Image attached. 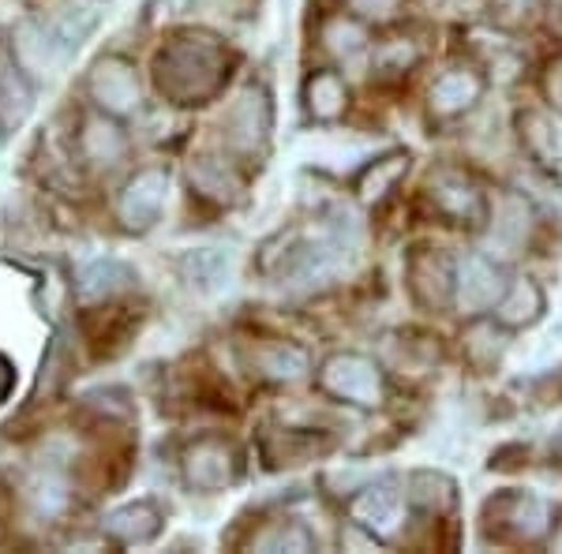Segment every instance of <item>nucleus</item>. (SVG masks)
Instances as JSON below:
<instances>
[{"mask_svg":"<svg viewBox=\"0 0 562 554\" xmlns=\"http://www.w3.org/2000/svg\"><path fill=\"white\" fill-rule=\"evenodd\" d=\"M158 90L180 105H199L229 76V57L214 38L184 34L158 53Z\"/></svg>","mask_w":562,"mask_h":554,"instance_id":"obj_1","label":"nucleus"},{"mask_svg":"<svg viewBox=\"0 0 562 554\" xmlns=\"http://www.w3.org/2000/svg\"><path fill=\"white\" fill-rule=\"evenodd\" d=\"M319 389L346 405L357 408H379L386 402V378L375 360L360 352H334L319 368Z\"/></svg>","mask_w":562,"mask_h":554,"instance_id":"obj_2","label":"nucleus"},{"mask_svg":"<svg viewBox=\"0 0 562 554\" xmlns=\"http://www.w3.org/2000/svg\"><path fill=\"white\" fill-rule=\"evenodd\" d=\"M428 195L435 211L450 217L454 225H480L487 217V199L484 192L458 169H439L428 180Z\"/></svg>","mask_w":562,"mask_h":554,"instance_id":"obj_3","label":"nucleus"},{"mask_svg":"<svg viewBox=\"0 0 562 554\" xmlns=\"http://www.w3.org/2000/svg\"><path fill=\"white\" fill-rule=\"evenodd\" d=\"M506 281L498 274V267L484 256H465L458 259V278H454V304L461 315H484L503 299Z\"/></svg>","mask_w":562,"mask_h":554,"instance_id":"obj_4","label":"nucleus"},{"mask_svg":"<svg viewBox=\"0 0 562 554\" xmlns=\"http://www.w3.org/2000/svg\"><path fill=\"white\" fill-rule=\"evenodd\" d=\"M487 517L495 521V529L510 540H540L551 529V513L529 490H510V495H498L487 502Z\"/></svg>","mask_w":562,"mask_h":554,"instance_id":"obj_5","label":"nucleus"},{"mask_svg":"<svg viewBox=\"0 0 562 554\" xmlns=\"http://www.w3.org/2000/svg\"><path fill=\"white\" fill-rule=\"evenodd\" d=\"M240 476V457L229 442L222 439H203L184 453V479L195 490H225L237 484Z\"/></svg>","mask_w":562,"mask_h":554,"instance_id":"obj_6","label":"nucleus"},{"mask_svg":"<svg viewBox=\"0 0 562 554\" xmlns=\"http://www.w3.org/2000/svg\"><path fill=\"white\" fill-rule=\"evenodd\" d=\"M166 188H169V172L166 169L135 172L128 184H124V192H121V206H116L121 222L128 225V229H135V233L150 229V225L161 217V206H166Z\"/></svg>","mask_w":562,"mask_h":554,"instance_id":"obj_7","label":"nucleus"},{"mask_svg":"<svg viewBox=\"0 0 562 554\" xmlns=\"http://www.w3.org/2000/svg\"><path fill=\"white\" fill-rule=\"evenodd\" d=\"M454 278L458 262H450L439 251H416L409 259V289L428 312H447L454 304Z\"/></svg>","mask_w":562,"mask_h":554,"instance_id":"obj_8","label":"nucleus"},{"mask_svg":"<svg viewBox=\"0 0 562 554\" xmlns=\"http://www.w3.org/2000/svg\"><path fill=\"white\" fill-rule=\"evenodd\" d=\"M267 132H270V102H267V90H259V87L244 90V94L237 98V105H233L229 113H225V121H222L225 143H229L233 150L251 154L256 147H262Z\"/></svg>","mask_w":562,"mask_h":554,"instance_id":"obj_9","label":"nucleus"},{"mask_svg":"<svg viewBox=\"0 0 562 554\" xmlns=\"http://www.w3.org/2000/svg\"><path fill=\"white\" fill-rule=\"evenodd\" d=\"M90 94H94V102L113 116H124L139 109V83H135L132 65L121 57H109L94 68V76H90Z\"/></svg>","mask_w":562,"mask_h":554,"instance_id":"obj_10","label":"nucleus"},{"mask_svg":"<svg viewBox=\"0 0 562 554\" xmlns=\"http://www.w3.org/2000/svg\"><path fill=\"white\" fill-rule=\"evenodd\" d=\"M543 289L537 285L532 278H514L510 285H506L503 299L495 304V319L498 326H506V330H529V326H537L543 319Z\"/></svg>","mask_w":562,"mask_h":554,"instance_id":"obj_11","label":"nucleus"},{"mask_svg":"<svg viewBox=\"0 0 562 554\" xmlns=\"http://www.w3.org/2000/svg\"><path fill=\"white\" fill-rule=\"evenodd\" d=\"M484 94V79L476 71H465V68H454L447 76H439L428 90V105L435 116H458L465 109H473Z\"/></svg>","mask_w":562,"mask_h":554,"instance_id":"obj_12","label":"nucleus"},{"mask_svg":"<svg viewBox=\"0 0 562 554\" xmlns=\"http://www.w3.org/2000/svg\"><path fill=\"white\" fill-rule=\"evenodd\" d=\"M304 102H307V113L315 116L319 124H330L346 113L349 105V87L338 71H312L304 83Z\"/></svg>","mask_w":562,"mask_h":554,"instance_id":"obj_13","label":"nucleus"},{"mask_svg":"<svg viewBox=\"0 0 562 554\" xmlns=\"http://www.w3.org/2000/svg\"><path fill=\"white\" fill-rule=\"evenodd\" d=\"M405 172H409V154H405V150L379 154V158L357 177V199H360V203H383V199L397 188V180H402Z\"/></svg>","mask_w":562,"mask_h":554,"instance_id":"obj_14","label":"nucleus"},{"mask_svg":"<svg viewBox=\"0 0 562 554\" xmlns=\"http://www.w3.org/2000/svg\"><path fill=\"white\" fill-rule=\"evenodd\" d=\"M525 240H529V203L518 195H495L492 244H498L506 256H518Z\"/></svg>","mask_w":562,"mask_h":554,"instance_id":"obj_15","label":"nucleus"},{"mask_svg":"<svg viewBox=\"0 0 562 554\" xmlns=\"http://www.w3.org/2000/svg\"><path fill=\"white\" fill-rule=\"evenodd\" d=\"M352 517L371 532H394L402 521V495L394 487H360L357 502H352Z\"/></svg>","mask_w":562,"mask_h":554,"instance_id":"obj_16","label":"nucleus"},{"mask_svg":"<svg viewBox=\"0 0 562 554\" xmlns=\"http://www.w3.org/2000/svg\"><path fill=\"white\" fill-rule=\"evenodd\" d=\"M251 368H256V375L270 378V383H296V378L307 375V357H304V349H296V344L270 341V344H259L256 349Z\"/></svg>","mask_w":562,"mask_h":554,"instance_id":"obj_17","label":"nucleus"},{"mask_svg":"<svg viewBox=\"0 0 562 554\" xmlns=\"http://www.w3.org/2000/svg\"><path fill=\"white\" fill-rule=\"evenodd\" d=\"M105 532L116 543H147L161 532V513L154 502H132L105 517Z\"/></svg>","mask_w":562,"mask_h":554,"instance_id":"obj_18","label":"nucleus"},{"mask_svg":"<svg viewBox=\"0 0 562 554\" xmlns=\"http://www.w3.org/2000/svg\"><path fill=\"white\" fill-rule=\"evenodd\" d=\"M405 498H409L413 506H420V510L428 513H442L454 506L458 490H454V479L442 476V472L435 468H416L409 476V490H405Z\"/></svg>","mask_w":562,"mask_h":554,"instance_id":"obj_19","label":"nucleus"},{"mask_svg":"<svg viewBox=\"0 0 562 554\" xmlns=\"http://www.w3.org/2000/svg\"><path fill=\"white\" fill-rule=\"evenodd\" d=\"M521 143L540 166H559L562 161V132L555 121L543 113H525L521 116Z\"/></svg>","mask_w":562,"mask_h":554,"instance_id":"obj_20","label":"nucleus"},{"mask_svg":"<svg viewBox=\"0 0 562 554\" xmlns=\"http://www.w3.org/2000/svg\"><path fill=\"white\" fill-rule=\"evenodd\" d=\"M192 184L199 188V195L217 199V203H233L240 192V177L233 172V166L217 158H199L192 166Z\"/></svg>","mask_w":562,"mask_h":554,"instance_id":"obj_21","label":"nucleus"},{"mask_svg":"<svg viewBox=\"0 0 562 554\" xmlns=\"http://www.w3.org/2000/svg\"><path fill=\"white\" fill-rule=\"evenodd\" d=\"M323 42L330 53H338L341 60H352L357 53L368 49V31L360 20H352V15H338V20H330L323 26Z\"/></svg>","mask_w":562,"mask_h":554,"instance_id":"obj_22","label":"nucleus"},{"mask_svg":"<svg viewBox=\"0 0 562 554\" xmlns=\"http://www.w3.org/2000/svg\"><path fill=\"white\" fill-rule=\"evenodd\" d=\"M503 330L506 326H487V323H476L473 330L465 333V357L469 363H476L480 371H487V368H495L498 360H503V352H506V341H503Z\"/></svg>","mask_w":562,"mask_h":554,"instance_id":"obj_23","label":"nucleus"},{"mask_svg":"<svg viewBox=\"0 0 562 554\" xmlns=\"http://www.w3.org/2000/svg\"><path fill=\"white\" fill-rule=\"evenodd\" d=\"M26 109H31V90H26L20 68H15V60L0 57V113L8 121H23Z\"/></svg>","mask_w":562,"mask_h":554,"instance_id":"obj_24","label":"nucleus"},{"mask_svg":"<svg viewBox=\"0 0 562 554\" xmlns=\"http://www.w3.org/2000/svg\"><path fill=\"white\" fill-rule=\"evenodd\" d=\"M184 274L199 289H214L229 278V256L217 251V248H203V251H195V256L184 259Z\"/></svg>","mask_w":562,"mask_h":554,"instance_id":"obj_25","label":"nucleus"},{"mask_svg":"<svg viewBox=\"0 0 562 554\" xmlns=\"http://www.w3.org/2000/svg\"><path fill=\"white\" fill-rule=\"evenodd\" d=\"M128 281H132L128 267L105 259V262H94V267L83 270V278H79V293L83 296H113L116 289H124Z\"/></svg>","mask_w":562,"mask_h":554,"instance_id":"obj_26","label":"nucleus"},{"mask_svg":"<svg viewBox=\"0 0 562 554\" xmlns=\"http://www.w3.org/2000/svg\"><path fill=\"white\" fill-rule=\"evenodd\" d=\"M83 139H87L90 161H98V166H113V161L124 154V139L116 135V128H109L105 121H90Z\"/></svg>","mask_w":562,"mask_h":554,"instance_id":"obj_27","label":"nucleus"},{"mask_svg":"<svg viewBox=\"0 0 562 554\" xmlns=\"http://www.w3.org/2000/svg\"><path fill=\"white\" fill-rule=\"evenodd\" d=\"M256 547L262 551H312V532L304 529V524H296V521H281L274 524L270 532H262L259 540H251Z\"/></svg>","mask_w":562,"mask_h":554,"instance_id":"obj_28","label":"nucleus"},{"mask_svg":"<svg viewBox=\"0 0 562 554\" xmlns=\"http://www.w3.org/2000/svg\"><path fill=\"white\" fill-rule=\"evenodd\" d=\"M416 65V49L409 42H390L386 49H379V71H390V76H397V71L413 68Z\"/></svg>","mask_w":562,"mask_h":554,"instance_id":"obj_29","label":"nucleus"},{"mask_svg":"<svg viewBox=\"0 0 562 554\" xmlns=\"http://www.w3.org/2000/svg\"><path fill=\"white\" fill-rule=\"evenodd\" d=\"M349 8L360 15V20H394L402 12V0H349Z\"/></svg>","mask_w":562,"mask_h":554,"instance_id":"obj_30","label":"nucleus"},{"mask_svg":"<svg viewBox=\"0 0 562 554\" xmlns=\"http://www.w3.org/2000/svg\"><path fill=\"white\" fill-rule=\"evenodd\" d=\"M543 90H548V102L562 113V57L548 65V76H543Z\"/></svg>","mask_w":562,"mask_h":554,"instance_id":"obj_31","label":"nucleus"},{"mask_svg":"<svg viewBox=\"0 0 562 554\" xmlns=\"http://www.w3.org/2000/svg\"><path fill=\"white\" fill-rule=\"evenodd\" d=\"M15 383V371H12V363H8L4 357H0V402L8 397V389H12Z\"/></svg>","mask_w":562,"mask_h":554,"instance_id":"obj_32","label":"nucleus"},{"mask_svg":"<svg viewBox=\"0 0 562 554\" xmlns=\"http://www.w3.org/2000/svg\"><path fill=\"white\" fill-rule=\"evenodd\" d=\"M495 4H498V12H503V15H525L532 0H495Z\"/></svg>","mask_w":562,"mask_h":554,"instance_id":"obj_33","label":"nucleus"},{"mask_svg":"<svg viewBox=\"0 0 562 554\" xmlns=\"http://www.w3.org/2000/svg\"><path fill=\"white\" fill-rule=\"evenodd\" d=\"M551 547H555V551H562V529H559L555 535H551Z\"/></svg>","mask_w":562,"mask_h":554,"instance_id":"obj_34","label":"nucleus"},{"mask_svg":"<svg viewBox=\"0 0 562 554\" xmlns=\"http://www.w3.org/2000/svg\"><path fill=\"white\" fill-rule=\"evenodd\" d=\"M555 4H562V0H555Z\"/></svg>","mask_w":562,"mask_h":554,"instance_id":"obj_35","label":"nucleus"}]
</instances>
